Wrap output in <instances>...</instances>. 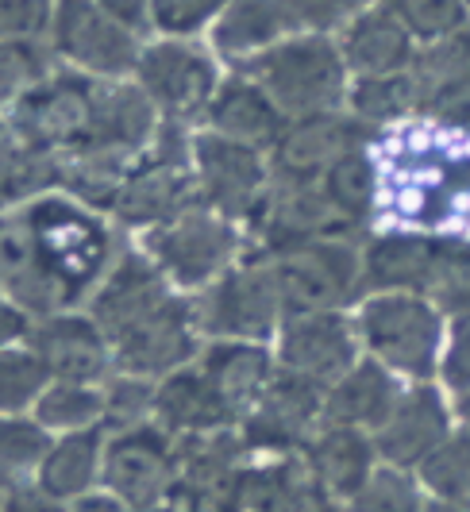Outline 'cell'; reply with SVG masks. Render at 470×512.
<instances>
[{"label":"cell","mask_w":470,"mask_h":512,"mask_svg":"<svg viewBox=\"0 0 470 512\" xmlns=\"http://www.w3.org/2000/svg\"><path fill=\"white\" fill-rule=\"evenodd\" d=\"M4 278L24 312L54 316L105 278L112 235L93 212L66 197H39L12 220H0Z\"/></svg>","instance_id":"1"},{"label":"cell","mask_w":470,"mask_h":512,"mask_svg":"<svg viewBox=\"0 0 470 512\" xmlns=\"http://www.w3.org/2000/svg\"><path fill=\"white\" fill-rule=\"evenodd\" d=\"M378 205L420 228L470 220V139L451 131H409L374 158Z\"/></svg>","instance_id":"2"},{"label":"cell","mask_w":470,"mask_h":512,"mask_svg":"<svg viewBox=\"0 0 470 512\" xmlns=\"http://www.w3.org/2000/svg\"><path fill=\"white\" fill-rule=\"evenodd\" d=\"M251 77L286 112V120L324 116L347 101V62L336 43L305 35L278 43L251 62Z\"/></svg>","instance_id":"3"},{"label":"cell","mask_w":470,"mask_h":512,"mask_svg":"<svg viewBox=\"0 0 470 512\" xmlns=\"http://www.w3.org/2000/svg\"><path fill=\"white\" fill-rule=\"evenodd\" d=\"M359 335L374 362L393 374L432 378L444 359V324L440 312L417 293H378L359 312Z\"/></svg>","instance_id":"4"},{"label":"cell","mask_w":470,"mask_h":512,"mask_svg":"<svg viewBox=\"0 0 470 512\" xmlns=\"http://www.w3.org/2000/svg\"><path fill=\"white\" fill-rule=\"evenodd\" d=\"M197 174H193V143L185 139L178 120H166L155 135V151L131 166L120 189L116 216L124 224H170L189 208H197Z\"/></svg>","instance_id":"5"},{"label":"cell","mask_w":470,"mask_h":512,"mask_svg":"<svg viewBox=\"0 0 470 512\" xmlns=\"http://www.w3.org/2000/svg\"><path fill=\"white\" fill-rule=\"evenodd\" d=\"M266 266L289 312H336L363 289V255L347 239L286 247Z\"/></svg>","instance_id":"6"},{"label":"cell","mask_w":470,"mask_h":512,"mask_svg":"<svg viewBox=\"0 0 470 512\" xmlns=\"http://www.w3.org/2000/svg\"><path fill=\"white\" fill-rule=\"evenodd\" d=\"M101 482L112 497L143 512H174L178 497V466L174 439L158 424H143L131 432H112L105 443Z\"/></svg>","instance_id":"7"},{"label":"cell","mask_w":470,"mask_h":512,"mask_svg":"<svg viewBox=\"0 0 470 512\" xmlns=\"http://www.w3.org/2000/svg\"><path fill=\"white\" fill-rule=\"evenodd\" d=\"M235 228L212 208H189L174 216L170 224H158L147 235V251L155 266L178 285H209L212 278H224L228 262L235 255Z\"/></svg>","instance_id":"8"},{"label":"cell","mask_w":470,"mask_h":512,"mask_svg":"<svg viewBox=\"0 0 470 512\" xmlns=\"http://www.w3.org/2000/svg\"><path fill=\"white\" fill-rule=\"evenodd\" d=\"M355 228L359 224L328 197L324 181H274L255 216V231L266 243V255L324 239H347Z\"/></svg>","instance_id":"9"},{"label":"cell","mask_w":470,"mask_h":512,"mask_svg":"<svg viewBox=\"0 0 470 512\" xmlns=\"http://www.w3.org/2000/svg\"><path fill=\"white\" fill-rule=\"evenodd\" d=\"M93 101H97V85L85 74H47L16 101L12 124L24 131L39 151L62 158L85 143L89 120H93Z\"/></svg>","instance_id":"10"},{"label":"cell","mask_w":470,"mask_h":512,"mask_svg":"<svg viewBox=\"0 0 470 512\" xmlns=\"http://www.w3.org/2000/svg\"><path fill=\"white\" fill-rule=\"evenodd\" d=\"M193 174L201 197L224 220H255L270 193V174L259 151L232 143L216 131L193 139Z\"/></svg>","instance_id":"11"},{"label":"cell","mask_w":470,"mask_h":512,"mask_svg":"<svg viewBox=\"0 0 470 512\" xmlns=\"http://www.w3.org/2000/svg\"><path fill=\"white\" fill-rule=\"evenodd\" d=\"M324 385L297 378V374H274L259 405L239 420V436L247 443V451L262 455H289L297 447H305L320 432L316 420H324Z\"/></svg>","instance_id":"12"},{"label":"cell","mask_w":470,"mask_h":512,"mask_svg":"<svg viewBox=\"0 0 470 512\" xmlns=\"http://www.w3.org/2000/svg\"><path fill=\"white\" fill-rule=\"evenodd\" d=\"M51 31L54 51L89 74L124 77L139 66L135 35L116 16H108L97 0H58Z\"/></svg>","instance_id":"13"},{"label":"cell","mask_w":470,"mask_h":512,"mask_svg":"<svg viewBox=\"0 0 470 512\" xmlns=\"http://www.w3.org/2000/svg\"><path fill=\"white\" fill-rule=\"evenodd\" d=\"M282 308L286 305H282L270 266H239V270H228L209 289V297L197 305V328L220 339L262 343L274 332Z\"/></svg>","instance_id":"14"},{"label":"cell","mask_w":470,"mask_h":512,"mask_svg":"<svg viewBox=\"0 0 470 512\" xmlns=\"http://www.w3.org/2000/svg\"><path fill=\"white\" fill-rule=\"evenodd\" d=\"M139 89L166 112V120H189L216 97V66L189 43H158L139 54Z\"/></svg>","instance_id":"15"},{"label":"cell","mask_w":470,"mask_h":512,"mask_svg":"<svg viewBox=\"0 0 470 512\" xmlns=\"http://www.w3.org/2000/svg\"><path fill=\"white\" fill-rule=\"evenodd\" d=\"M417 112L444 128L470 124V27H459L420 51L409 66Z\"/></svg>","instance_id":"16"},{"label":"cell","mask_w":470,"mask_h":512,"mask_svg":"<svg viewBox=\"0 0 470 512\" xmlns=\"http://www.w3.org/2000/svg\"><path fill=\"white\" fill-rule=\"evenodd\" d=\"M193 328H197V308L174 297L170 305H162L155 316H147L143 324H135L112 343V362L131 378H147V382L166 378L193 359L197 351Z\"/></svg>","instance_id":"17"},{"label":"cell","mask_w":470,"mask_h":512,"mask_svg":"<svg viewBox=\"0 0 470 512\" xmlns=\"http://www.w3.org/2000/svg\"><path fill=\"white\" fill-rule=\"evenodd\" d=\"M366 147V124L340 112L289 120L274 143V181H320L340 158Z\"/></svg>","instance_id":"18"},{"label":"cell","mask_w":470,"mask_h":512,"mask_svg":"<svg viewBox=\"0 0 470 512\" xmlns=\"http://www.w3.org/2000/svg\"><path fill=\"white\" fill-rule=\"evenodd\" d=\"M359 328L340 312H289L282 328V370L316 385H336L355 366Z\"/></svg>","instance_id":"19"},{"label":"cell","mask_w":470,"mask_h":512,"mask_svg":"<svg viewBox=\"0 0 470 512\" xmlns=\"http://www.w3.org/2000/svg\"><path fill=\"white\" fill-rule=\"evenodd\" d=\"M170 278L155 266V258L124 255L105 282L93 293V324L105 332L108 347L131 332L135 324H143L147 316H155L162 305H170Z\"/></svg>","instance_id":"20"},{"label":"cell","mask_w":470,"mask_h":512,"mask_svg":"<svg viewBox=\"0 0 470 512\" xmlns=\"http://www.w3.org/2000/svg\"><path fill=\"white\" fill-rule=\"evenodd\" d=\"M451 239H432L420 231H393L363 251V289L374 293H424L440 285Z\"/></svg>","instance_id":"21"},{"label":"cell","mask_w":470,"mask_h":512,"mask_svg":"<svg viewBox=\"0 0 470 512\" xmlns=\"http://www.w3.org/2000/svg\"><path fill=\"white\" fill-rule=\"evenodd\" d=\"M451 436V412L432 385H417L397 397L386 424L374 432V451L393 470H413Z\"/></svg>","instance_id":"22"},{"label":"cell","mask_w":470,"mask_h":512,"mask_svg":"<svg viewBox=\"0 0 470 512\" xmlns=\"http://www.w3.org/2000/svg\"><path fill=\"white\" fill-rule=\"evenodd\" d=\"M31 355L43 362L54 382L93 385L112 366L105 332L85 316H47L31 335Z\"/></svg>","instance_id":"23"},{"label":"cell","mask_w":470,"mask_h":512,"mask_svg":"<svg viewBox=\"0 0 470 512\" xmlns=\"http://www.w3.org/2000/svg\"><path fill=\"white\" fill-rule=\"evenodd\" d=\"M155 112V101L135 85H108V89L97 85L93 120H89V135H85L81 147H97V151L135 158V154L147 151V143L158 135Z\"/></svg>","instance_id":"24"},{"label":"cell","mask_w":470,"mask_h":512,"mask_svg":"<svg viewBox=\"0 0 470 512\" xmlns=\"http://www.w3.org/2000/svg\"><path fill=\"white\" fill-rule=\"evenodd\" d=\"M212 131L243 143V147H274L289 128L286 112L270 101V93L262 89L255 77H232L224 89H216L209 104Z\"/></svg>","instance_id":"25"},{"label":"cell","mask_w":470,"mask_h":512,"mask_svg":"<svg viewBox=\"0 0 470 512\" xmlns=\"http://www.w3.org/2000/svg\"><path fill=\"white\" fill-rule=\"evenodd\" d=\"M155 424L166 428L170 436H193V432L232 428L235 412L212 389L201 366H193V370L182 366L155 385Z\"/></svg>","instance_id":"26"},{"label":"cell","mask_w":470,"mask_h":512,"mask_svg":"<svg viewBox=\"0 0 470 512\" xmlns=\"http://www.w3.org/2000/svg\"><path fill=\"white\" fill-rule=\"evenodd\" d=\"M374 439L359 428L328 424L305 443V470L336 501H351L374 474Z\"/></svg>","instance_id":"27"},{"label":"cell","mask_w":470,"mask_h":512,"mask_svg":"<svg viewBox=\"0 0 470 512\" xmlns=\"http://www.w3.org/2000/svg\"><path fill=\"white\" fill-rule=\"evenodd\" d=\"M413 58V35L390 8H370L343 31V62L359 77L409 74Z\"/></svg>","instance_id":"28"},{"label":"cell","mask_w":470,"mask_h":512,"mask_svg":"<svg viewBox=\"0 0 470 512\" xmlns=\"http://www.w3.org/2000/svg\"><path fill=\"white\" fill-rule=\"evenodd\" d=\"M401 397V389L393 382V374L382 362H355L336 385H328L324 393V420L340 424V428H382L386 416L393 412Z\"/></svg>","instance_id":"29"},{"label":"cell","mask_w":470,"mask_h":512,"mask_svg":"<svg viewBox=\"0 0 470 512\" xmlns=\"http://www.w3.org/2000/svg\"><path fill=\"white\" fill-rule=\"evenodd\" d=\"M201 374L224 397V405L235 412V420H243L259 405V397L266 393L270 378H274L270 355L262 351V343H243V339L212 343L205 351V359H201Z\"/></svg>","instance_id":"30"},{"label":"cell","mask_w":470,"mask_h":512,"mask_svg":"<svg viewBox=\"0 0 470 512\" xmlns=\"http://www.w3.org/2000/svg\"><path fill=\"white\" fill-rule=\"evenodd\" d=\"M101 466H105V432L101 428L66 432L58 443H51L35 482L58 501H81V497H89V486L101 478Z\"/></svg>","instance_id":"31"},{"label":"cell","mask_w":470,"mask_h":512,"mask_svg":"<svg viewBox=\"0 0 470 512\" xmlns=\"http://www.w3.org/2000/svg\"><path fill=\"white\" fill-rule=\"evenodd\" d=\"M247 443L239 428H216V432H193L174 439V466H178V489H220L232 482L243 466Z\"/></svg>","instance_id":"32"},{"label":"cell","mask_w":470,"mask_h":512,"mask_svg":"<svg viewBox=\"0 0 470 512\" xmlns=\"http://www.w3.org/2000/svg\"><path fill=\"white\" fill-rule=\"evenodd\" d=\"M51 185H58V158L39 151L12 120H0V205H31Z\"/></svg>","instance_id":"33"},{"label":"cell","mask_w":470,"mask_h":512,"mask_svg":"<svg viewBox=\"0 0 470 512\" xmlns=\"http://www.w3.org/2000/svg\"><path fill=\"white\" fill-rule=\"evenodd\" d=\"M131 166H135V158L97 151V147H78V151L58 158V185H66L89 208H116Z\"/></svg>","instance_id":"34"},{"label":"cell","mask_w":470,"mask_h":512,"mask_svg":"<svg viewBox=\"0 0 470 512\" xmlns=\"http://www.w3.org/2000/svg\"><path fill=\"white\" fill-rule=\"evenodd\" d=\"M286 27L293 24L278 0H232L216 24V47L228 58L266 54Z\"/></svg>","instance_id":"35"},{"label":"cell","mask_w":470,"mask_h":512,"mask_svg":"<svg viewBox=\"0 0 470 512\" xmlns=\"http://www.w3.org/2000/svg\"><path fill=\"white\" fill-rule=\"evenodd\" d=\"M97 420H105V393H97L93 385H70L51 382L43 389V397L35 401V424L66 432H85Z\"/></svg>","instance_id":"36"},{"label":"cell","mask_w":470,"mask_h":512,"mask_svg":"<svg viewBox=\"0 0 470 512\" xmlns=\"http://www.w3.org/2000/svg\"><path fill=\"white\" fill-rule=\"evenodd\" d=\"M293 459L266 462V466H239L224 486V512H282Z\"/></svg>","instance_id":"37"},{"label":"cell","mask_w":470,"mask_h":512,"mask_svg":"<svg viewBox=\"0 0 470 512\" xmlns=\"http://www.w3.org/2000/svg\"><path fill=\"white\" fill-rule=\"evenodd\" d=\"M417 470L420 482L432 489L436 501L470 509V432L447 436Z\"/></svg>","instance_id":"38"},{"label":"cell","mask_w":470,"mask_h":512,"mask_svg":"<svg viewBox=\"0 0 470 512\" xmlns=\"http://www.w3.org/2000/svg\"><path fill=\"white\" fill-rule=\"evenodd\" d=\"M320 181H324L328 197H332L355 224H363L366 216H370V208L378 205V166H374V154H366V147L340 158Z\"/></svg>","instance_id":"39"},{"label":"cell","mask_w":470,"mask_h":512,"mask_svg":"<svg viewBox=\"0 0 470 512\" xmlns=\"http://www.w3.org/2000/svg\"><path fill=\"white\" fill-rule=\"evenodd\" d=\"M351 116L359 124H386V120H401L417 108L413 97V77L393 74V77H359L351 89Z\"/></svg>","instance_id":"40"},{"label":"cell","mask_w":470,"mask_h":512,"mask_svg":"<svg viewBox=\"0 0 470 512\" xmlns=\"http://www.w3.org/2000/svg\"><path fill=\"white\" fill-rule=\"evenodd\" d=\"M51 451V439L43 424H31L20 416H0V478L20 482L24 474H39V466Z\"/></svg>","instance_id":"41"},{"label":"cell","mask_w":470,"mask_h":512,"mask_svg":"<svg viewBox=\"0 0 470 512\" xmlns=\"http://www.w3.org/2000/svg\"><path fill=\"white\" fill-rule=\"evenodd\" d=\"M51 374L31 351H0V416H16L43 397Z\"/></svg>","instance_id":"42"},{"label":"cell","mask_w":470,"mask_h":512,"mask_svg":"<svg viewBox=\"0 0 470 512\" xmlns=\"http://www.w3.org/2000/svg\"><path fill=\"white\" fill-rule=\"evenodd\" d=\"M347 512H424V501H420L417 482H413L405 470L382 466V470H374L370 482L347 501Z\"/></svg>","instance_id":"43"},{"label":"cell","mask_w":470,"mask_h":512,"mask_svg":"<svg viewBox=\"0 0 470 512\" xmlns=\"http://www.w3.org/2000/svg\"><path fill=\"white\" fill-rule=\"evenodd\" d=\"M105 424L112 432H131L155 424V385L147 378L120 374L105 385Z\"/></svg>","instance_id":"44"},{"label":"cell","mask_w":470,"mask_h":512,"mask_svg":"<svg viewBox=\"0 0 470 512\" xmlns=\"http://www.w3.org/2000/svg\"><path fill=\"white\" fill-rule=\"evenodd\" d=\"M47 77V54L31 39H0V108L16 104Z\"/></svg>","instance_id":"45"},{"label":"cell","mask_w":470,"mask_h":512,"mask_svg":"<svg viewBox=\"0 0 470 512\" xmlns=\"http://www.w3.org/2000/svg\"><path fill=\"white\" fill-rule=\"evenodd\" d=\"M386 8L420 39H444L467 20V0H386Z\"/></svg>","instance_id":"46"},{"label":"cell","mask_w":470,"mask_h":512,"mask_svg":"<svg viewBox=\"0 0 470 512\" xmlns=\"http://www.w3.org/2000/svg\"><path fill=\"white\" fill-rule=\"evenodd\" d=\"M220 8H228V0H151V20L162 31L185 35L212 20Z\"/></svg>","instance_id":"47"},{"label":"cell","mask_w":470,"mask_h":512,"mask_svg":"<svg viewBox=\"0 0 470 512\" xmlns=\"http://www.w3.org/2000/svg\"><path fill=\"white\" fill-rule=\"evenodd\" d=\"M293 27H332L351 20L366 0H278Z\"/></svg>","instance_id":"48"},{"label":"cell","mask_w":470,"mask_h":512,"mask_svg":"<svg viewBox=\"0 0 470 512\" xmlns=\"http://www.w3.org/2000/svg\"><path fill=\"white\" fill-rule=\"evenodd\" d=\"M436 297L447 308H455L459 316H470V247L451 243L444 274H440V285H436Z\"/></svg>","instance_id":"49"},{"label":"cell","mask_w":470,"mask_h":512,"mask_svg":"<svg viewBox=\"0 0 470 512\" xmlns=\"http://www.w3.org/2000/svg\"><path fill=\"white\" fill-rule=\"evenodd\" d=\"M282 512H340V501L305 470V462H293L286 497H282Z\"/></svg>","instance_id":"50"},{"label":"cell","mask_w":470,"mask_h":512,"mask_svg":"<svg viewBox=\"0 0 470 512\" xmlns=\"http://www.w3.org/2000/svg\"><path fill=\"white\" fill-rule=\"evenodd\" d=\"M440 370H444V382L451 385V389L470 393V316H459V320H455L444 359H440Z\"/></svg>","instance_id":"51"},{"label":"cell","mask_w":470,"mask_h":512,"mask_svg":"<svg viewBox=\"0 0 470 512\" xmlns=\"http://www.w3.org/2000/svg\"><path fill=\"white\" fill-rule=\"evenodd\" d=\"M47 24V0H0V39H27Z\"/></svg>","instance_id":"52"},{"label":"cell","mask_w":470,"mask_h":512,"mask_svg":"<svg viewBox=\"0 0 470 512\" xmlns=\"http://www.w3.org/2000/svg\"><path fill=\"white\" fill-rule=\"evenodd\" d=\"M0 512H66V501L51 497L39 482H8L0 497Z\"/></svg>","instance_id":"53"},{"label":"cell","mask_w":470,"mask_h":512,"mask_svg":"<svg viewBox=\"0 0 470 512\" xmlns=\"http://www.w3.org/2000/svg\"><path fill=\"white\" fill-rule=\"evenodd\" d=\"M27 335V312L16 301L0 297V351H8V343L24 339Z\"/></svg>","instance_id":"54"},{"label":"cell","mask_w":470,"mask_h":512,"mask_svg":"<svg viewBox=\"0 0 470 512\" xmlns=\"http://www.w3.org/2000/svg\"><path fill=\"white\" fill-rule=\"evenodd\" d=\"M108 16H116L124 27H139L151 16V0H97Z\"/></svg>","instance_id":"55"},{"label":"cell","mask_w":470,"mask_h":512,"mask_svg":"<svg viewBox=\"0 0 470 512\" xmlns=\"http://www.w3.org/2000/svg\"><path fill=\"white\" fill-rule=\"evenodd\" d=\"M70 512H143V509H131L128 501H120L112 493H93V497H81Z\"/></svg>","instance_id":"56"},{"label":"cell","mask_w":470,"mask_h":512,"mask_svg":"<svg viewBox=\"0 0 470 512\" xmlns=\"http://www.w3.org/2000/svg\"><path fill=\"white\" fill-rule=\"evenodd\" d=\"M424 512H470V509H463V505H444V501H428Z\"/></svg>","instance_id":"57"},{"label":"cell","mask_w":470,"mask_h":512,"mask_svg":"<svg viewBox=\"0 0 470 512\" xmlns=\"http://www.w3.org/2000/svg\"><path fill=\"white\" fill-rule=\"evenodd\" d=\"M459 416H463V424H467V432H470V393L459 397Z\"/></svg>","instance_id":"58"},{"label":"cell","mask_w":470,"mask_h":512,"mask_svg":"<svg viewBox=\"0 0 470 512\" xmlns=\"http://www.w3.org/2000/svg\"><path fill=\"white\" fill-rule=\"evenodd\" d=\"M0 278H4V239H0Z\"/></svg>","instance_id":"59"},{"label":"cell","mask_w":470,"mask_h":512,"mask_svg":"<svg viewBox=\"0 0 470 512\" xmlns=\"http://www.w3.org/2000/svg\"><path fill=\"white\" fill-rule=\"evenodd\" d=\"M4 486H8V482H4V478H0V497H4Z\"/></svg>","instance_id":"60"}]
</instances>
